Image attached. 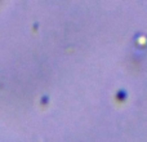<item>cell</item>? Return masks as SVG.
Segmentation results:
<instances>
[{"mask_svg":"<svg viewBox=\"0 0 147 142\" xmlns=\"http://www.w3.org/2000/svg\"><path fill=\"white\" fill-rule=\"evenodd\" d=\"M117 98H119V99H124L125 98V97H127V94H125V92L124 91H120L119 92V93H117Z\"/></svg>","mask_w":147,"mask_h":142,"instance_id":"obj_1","label":"cell"}]
</instances>
